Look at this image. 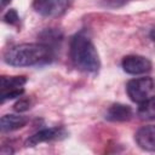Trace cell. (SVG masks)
Wrapping results in <instances>:
<instances>
[{"label": "cell", "instance_id": "5b68a950", "mask_svg": "<svg viewBox=\"0 0 155 155\" xmlns=\"http://www.w3.org/2000/svg\"><path fill=\"white\" fill-rule=\"evenodd\" d=\"M121 67L125 73L131 75H138V74H145L151 70V62L143 56L138 54H128L125 56Z\"/></svg>", "mask_w": 155, "mask_h": 155}, {"label": "cell", "instance_id": "30bf717a", "mask_svg": "<svg viewBox=\"0 0 155 155\" xmlns=\"http://www.w3.org/2000/svg\"><path fill=\"white\" fill-rule=\"evenodd\" d=\"M39 39H40V44H42L54 51L57 45H59L63 40V33L61 30L53 29V28L45 29L40 33Z\"/></svg>", "mask_w": 155, "mask_h": 155}, {"label": "cell", "instance_id": "5bb4252c", "mask_svg": "<svg viewBox=\"0 0 155 155\" xmlns=\"http://www.w3.org/2000/svg\"><path fill=\"white\" fill-rule=\"evenodd\" d=\"M130 0H101V5L108 8H119L125 6Z\"/></svg>", "mask_w": 155, "mask_h": 155}, {"label": "cell", "instance_id": "9c48e42d", "mask_svg": "<svg viewBox=\"0 0 155 155\" xmlns=\"http://www.w3.org/2000/svg\"><path fill=\"white\" fill-rule=\"evenodd\" d=\"M28 122V119L23 115H16V114H7L4 115L0 120V130L1 132H12L16 130H19L24 127Z\"/></svg>", "mask_w": 155, "mask_h": 155}, {"label": "cell", "instance_id": "7a4b0ae2", "mask_svg": "<svg viewBox=\"0 0 155 155\" xmlns=\"http://www.w3.org/2000/svg\"><path fill=\"white\" fill-rule=\"evenodd\" d=\"M53 50L42 44H19L4 53V62L12 67H34L50 63Z\"/></svg>", "mask_w": 155, "mask_h": 155}, {"label": "cell", "instance_id": "7c38bea8", "mask_svg": "<svg viewBox=\"0 0 155 155\" xmlns=\"http://www.w3.org/2000/svg\"><path fill=\"white\" fill-rule=\"evenodd\" d=\"M25 76H1V92L21 88L25 85Z\"/></svg>", "mask_w": 155, "mask_h": 155}, {"label": "cell", "instance_id": "8992f818", "mask_svg": "<svg viewBox=\"0 0 155 155\" xmlns=\"http://www.w3.org/2000/svg\"><path fill=\"white\" fill-rule=\"evenodd\" d=\"M68 136L67 131L63 127H50V128H44L40 130L39 132L34 133L25 140V147H35L41 143L46 142H52L57 139H63Z\"/></svg>", "mask_w": 155, "mask_h": 155}, {"label": "cell", "instance_id": "6da1fadb", "mask_svg": "<svg viewBox=\"0 0 155 155\" xmlns=\"http://www.w3.org/2000/svg\"><path fill=\"white\" fill-rule=\"evenodd\" d=\"M69 56L74 67L81 71L96 74L101 68L99 54L86 30L76 33L70 39Z\"/></svg>", "mask_w": 155, "mask_h": 155}, {"label": "cell", "instance_id": "8fae6325", "mask_svg": "<svg viewBox=\"0 0 155 155\" xmlns=\"http://www.w3.org/2000/svg\"><path fill=\"white\" fill-rule=\"evenodd\" d=\"M137 115L142 120H155V96H151L139 103Z\"/></svg>", "mask_w": 155, "mask_h": 155}, {"label": "cell", "instance_id": "e0dca14e", "mask_svg": "<svg viewBox=\"0 0 155 155\" xmlns=\"http://www.w3.org/2000/svg\"><path fill=\"white\" fill-rule=\"evenodd\" d=\"M10 1H11V0H1V4H2V6H6Z\"/></svg>", "mask_w": 155, "mask_h": 155}, {"label": "cell", "instance_id": "3957f363", "mask_svg": "<svg viewBox=\"0 0 155 155\" xmlns=\"http://www.w3.org/2000/svg\"><path fill=\"white\" fill-rule=\"evenodd\" d=\"M126 91L130 99L139 104L153 96V92L155 91V81L150 76L132 79L127 82Z\"/></svg>", "mask_w": 155, "mask_h": 155}, {"label": "cell", "instance_id": "52a82bcc", "mask_svg": "<svg viewBox=\"0 0 155 155\" xmlns=\"http://www.w3.org/2000/svg\"><path fill=\"white\" fill-rule=\"evenodd\" d=\"M136 143L139 148L147 151H155V125H147L140 127L134 136Z\"/></svg>", "mask_w": 155, "mask_h": 155}, {"label": "cell", "instance_id": "ba28073f", "mask_svg": "<svg viewBox=\"0 0 155 155\" xmlns=\"http://www.w3.org/2000/svg\"><path fill=\"white\" fill-rule=\"evenodd\" d=\"M132 109L131 107L126 105V104H120V103H115L113 105L109 107V109L105 113V119L108 121H113V122H124V121H128L132 117Z\"/></svg>", "mask_w": 155, "mask_h": 155}, {"label": "cell", "instance_id": "4fadbf2b", "mask_svg": "<svg viewBox=\"0 0 155 155\" xmlns=\"http://www.w3.org/2000/svg\"><path fill=\"white\" fill-rule=\"evenodd\" d=\"M2 19H4L5 23H7L10 25H17L19 23V16H18V13L15 8L7 10V12L4 15Z\"/></svg>", "mask_w": 155, "mask_h": 155}, {"label": "cell", "instance_id": "9a60e30c", "mask_svg": "<svg viewBox=\"0 0 155 155\" xmlns=\"http://www.w3.org/2000/svg\"><path fill=\"white\" fill-rule=\"evenodd\" d=\"M30 105H31V103H30V101H29L28 98H21V99L13 105V108H15L16 111L22 113V111L28 110V109L30 108Z\"/></svg>", "mask_w": 155, "mask_h": 155}, {"label": "cell", "instance_id": "2e32d148", "mask_svg": "<svg viewBox=\"0 0 155 155\" xmlns=\"http://www.w3.org/2000/svg\"><path fill=\"white\" fill-rule=\"evenodd\" d=\"M149 38L155 42V25L150 29V31H149Z\"/></svg>", "mask_w": 155, "mask_h": 155}, {"label": "cell", "instance_id": "277c9868", "mask_svg": "<svg viewBox=\"0 0 155 155\" xmlns=\"http://www.w3.org/2000/svg\"><path fill=\"white\" fill-rule=\"evenodd\" d=\"M69 0H34L33 8L45 17L62 16L69 7Z\"/></svg>", "mask_w": 155, "mask_h": 155}]
</instances>
